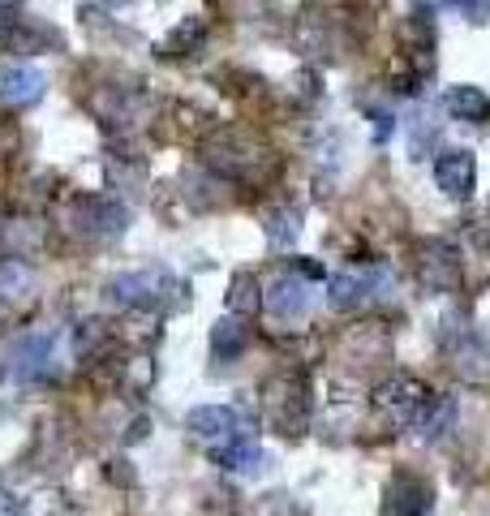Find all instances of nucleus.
<instances>
[{"mask_svg":"<svg viewBox=\"0 0 490 516\" xmlns=\"http://www.w3.org/2000/svg\"><path fill=\"white\" fill-rule=\"evenodd\" d=\"M263 306H267V314H276L280 323H297V319H306V314H310L314 289H310L306 276L288 271V276H280V280L263 293Z\"/></svg>","mask_w":490,"mask_h":516,"instance_id":"8","label":"nucleus"},{"mask_svg":"<svg viewBox=\"0 0 490 516\" xmlns=\"http://www.w3.org/2000/svg\"><path fill=\"white\" fill-rule=\"evenodd\" d=\"M13 147H18V129L0 121V160H5V155H13Z\"/></svg>","mask_w":490,"mask_h":516,"instance_id":"26","label":"nucleus"},{"mask_svg":"<svg viewBox=\"0 0 490 516\" xmlns=\"http://www.w3.org/2000/svg\"><path fill=\"white\" fill-rule=\"evenodd\" d=\"M74 224L86 237H121L129 228V211L121 203H108V198H78Z\"/></svg>","mask_w":490,"mask_h":516,"instance_id":"10","label":"nucleus"},{"mask_svg":"<svg viewBox=\"0 0 490 516\" xmlns=\"http://www.w3.org/2000/svg\"><path fill=\"white\" fill-rule=\"evenodd\" d=\"M48 349H52V336H48V332L26 336V340L18 344V366H13V375H22V379L39 375L43 362H48Z\"/></svg>","mask_w":490,"mask_h":516,"instance_id":"19","label":"nucleus"},{"mask_svg":"<svg viewBox=\"0 0 490 516\" xmlns=\"http://www.w3.org/2000/svg\"><path fill=\"white\" fill-rule=\"evenodd\" d=\"M104 344H108L104 323H82V332H78V353H99Z\"/></svg>","mask_w":490,"mask_h":516,"instance_id":"23","label":"nucleus"},{"mask_svg":"<svg viewBox=\"0 0 490 516\" xmlns=\"http://www.w3.org/2000/svg\"><path fill=\"white\" fill-rule=\"evenodd\" d=\"M448 9H460L469 22H478V26H486V22H490V0H452Z\"/></svg>","mask_w":490,"mask_h":516,"instance_id":"24","label":"nucleus"},{"mask_svg":"<svg viewBox=\"0 0 490 516\" xmlns=\"http://www.w3.org/2000/svg\"><path fill=\"white\" fill-rule=\"evenodd\" d=\"M443 104H448V112L460 121H486L490 117V95L482 86H452Z\"/></svg>","mask_w":490,"mask_h":516,"instance_id":"15","label":"nucleus"},{"mask_svg":"<svg viewBox=\"0 0 490 516\" xmlns=\"http://www.w3.org/2000/svg\"><path fill=\"white\" fill-rule=\"evenodd\" d=\"M0 516H18V508H13V499L0 491Z\"/></svg>","mask_w":490,"mask_h":516,"instance_id":"27","label":"nucleus"},{"mask_svg":"<svg viewBox=\"0 0 490 516\" xmlns=\"http://www.w3.org/2000/svg\"><path fill=\"white\" fill-rule=\"evenodd\" d=\"M48 91V78L35 65H5L0 69V104L5 108H31Z\"/></svg>","mask_w":490,"mask_h":516,"instance_id":"12","label":"nucleus"},{"mask_svg":"<svg viewBox=\"0 0 490 516\" xmlns=\"http://www.w3.org/2000/svg\"><path fill=\"white\" fill-rule=\"evenodd\" d=\"M185 185H190V203H194L198 211H211V207L224 203V181H211V177H203V172H198V177H190Z\"/></svg>","mask_w":490,"mask_h":516,"instance_id":"22","label":"nucleus"},{"mask_svg":"<svg viewBox=\"0 0 490 516\" xmlns=\"http://www.w3.org/2000/svg\"><path fill=\"white\" fill-rule=\"evenodd\" d=\"M413 271H417V284L430 293H452L460 289V280H465V263H460V254L448 246V241H417L413 250Z\"/></svg>","mask_w":490,"mask_h":516,"instance_id":"3","label":"nucleus"},{"mask_svg":"<svg viewBox=\"0 0 490 516\" xmlns=\"http://www.w3.org/2000/svg\"><path fill=\"white\" fill-rule=\"evenodd\" d=\"M370 117H374V138H379V142H387V134H392V112H383V108H374L370 112Z\"/></svg>","mask_w":490,"mask_h":516,"instance_id":"25","label":"nucleus"},{"mask_svg":"<svg viewBox=\"0 0 490 516\" xmlns=\"http://www.w3.org/2000/svg\"><path fill=\"white\" fill-rule=\"evenodd\" d=\"M245 344H250V332H245L237 319H220L211 327V353L220 357V362H237L245 353Z\"/></svg>","mask_w":490,"mask_h":516,"instance_id":"17","label":"nucleus"},{"mask_svg":"<svg viewBox=\"0 0 490 516\" xmlns=\"http://www.w3.org/2000/svg\"><path fill=\"white\" fill-rule=\"evenodd\" d=\"M426 400H430L426 383H417L413 375H396V379L379 383V392H374V409H379L392 426H417Z\"/></svg>","mask_w":490,"mask_h":516,"instance_id":"4","label":"nucleus"},{"mask_svg":"<svg viewBox=\"0 0 490 516\" xmlns=\"http://www.w3.org/2000/svg\"><path fill=\"white\" fill-rule=\"evenodd\" d=\"M435 504V486L422 473H396L383 491V516H426Z\"/></svg>","mask_w":490,"mask_h":516,"instance_id":"7","label":"nucleus"},{"mask_svg":"<svg viewBox=\"0 0 490 516\" xmlns=\"http://www.w3.org/2000/svg\"><path fill=\"white\" fill-rule=\"evenodd\" d=\"M327 301L336 310L362 306V301H366V280L362 276H349V271H340V276H331V284H327Z\"/></svg>","mask_w":490,"mask_h":516,"instance_id":"20","label":"nucleus"},{"mask_svg":"<svg viewBox=\"0 0 490 516\" xmlns=\"http://www.w3.org/2000/svg\"><path fill=\"white\" fill-rule=\"evenodd\" d=\"M417 5H422V9H448L452 0H417Z\"/></svg>","mask_w":490,"mask_h":516,"instance_id":"28","label":"nucleus"},{"mask_svg":"<svg viewBox=\"0 0 490 516\" xmlns=\"http://www.w3.org/2000/svg\"><path fill=\"white\" fill-rule=\"evenodd\" d=\"M263 418L280 430V435H301L310 422V392L301 375H276L263 383Z\"/></svg>","mask_w":490,"mask_h":516,"instance_id":"2","label":"nucleus"},{"mask_svg":"<svg viewBox=\"0 0 490 516\" xmlns=\"http://www.w3.org/2000/svg\"><path fill=\"white\" fill-rule=\"evenodd\" d=\"M228 310H233V314L263 310V284H258L250 271H237V276L228 280Z\"/></svg>","mask_w":490,"mask_h":516,"instance_id":"18","label":"nucleus"},{"mask_svg":"<svg viewBox=\"0 0 490 516\" xmlns=\"http://www.w3.org/2000/svg\"><path fill=\"white\" fill-rule=\"evenodd\" d=\"M263 233L267 241L276 250H288V246H297V237H301V211L297 207H267L263 211Z\"/></svg>","mask_w":490,"mask_h":516,"instance_id":"14","label":"nucleus"},{"mask_svg":"<svg viewBox=\"0 0 490 516\" xmlns=\"http://www.w3.org/2000/svg\"><path fill=\"white\" fill-rule=\"evenodd\" d=\"M452 426H456V400L452 396H430L426 409H422V418H417L422 439H443Z\"/></svg>","mask_w":490,"mask_h":516,"instance_id":"16","label":"nucleus"},{"mask_svg":"<svg viewBox=\"0 0 490 516\" xmlns=\"http://www.w3.org/2000/svg\"><path fill=\"white\" fill-rule=\"evenodd\" d=\"M117 5H129V0H117Z\"/></svg>","mask_w":490,"mask_h":516,"instance_id":"29","label":"nucleus"},{"mask_svg":"<svg viewBox=\"0 0 490 516\" xmlns=\"http://www.w3.org/2000/svg\"><path fill=\"white\" fill-rule=\"evenodd\" d=\"M203 35H207L203 18H185L177 31H172V39L164 43V56H185V52H194L198 43H203Z\"/></svg>","mask_w":490,"mask_h":516,"instance_id":"21","label":"nucleus"},{"mask_svg":"<svg viewBox=\"0 0 490 516\" xmlns=\"http://www.w3.org/2000/svg\"><path fill=\"white\" fill-rule=\"evenodd\" d=\"M340 357L353 366H374V362H387L392 357V340L379 323H353L349 332L340 336Z\"/></svg>","mask_w":490,"mask_h":516,"instance_id":"11","label":"nucleus"},{"mask_svg":"<svg viewBox=\"0 0 490 516\" xmlns=\"http://www.w3.org/2000/svg\"><path fill=\"white\" fill-rule=\"evenodd\" d=\"M263 142L241 134V129H228V134H220L215 142H207V164L228 172V177H250V172L263 164Z\"/></svg>","mask_w":490,"mask_h":516,"instance_id":"5","label":"nucleus"},{"mask_svg":"<svg viewBox=\"0 0 490 516\" xmlns=\"http://www.w3.org/2000/svg\"><path fill=\"white\" fill-rule=\"evenodd\" d=\"M185 284L172 276V271L147 267V271H125L108 284V297L117 306H134V310H172L181 301Z\"/></svg>","mask_w":490,"mask_h":516,"instance_id":"1","label":"nucleus"},{"mask_svg":"<svg viewBox=\"0 0 490 516\" xmlns=\"http://www.w3.org/2000/svg\"><path fill=\"white\" fill-rule=\"evenodd\" d=\"M185 430L194 439L211 443V448H228V443L245 439V426H241V413L228 409V405H198L185 413Z\"/></svg>","mask_w":490,"mask_h":516,"instance_id":"6","label":"nucleus"},{"mask_svg":"<svg viewBox=\"0 0 490 516\" xmlns=\"http://www.w3.org/2000/svg\"><path fill=\"white\" fill-rule=\"evenodd\" d=\"M435 185L448 198H469L478 185V160L465 147H448L435 155Z\"/></svg>","mask_w":490,"mask_h":516,"instance_id":"9","label":"nucleus"},{"mask_svg":"<svg viewBox=\"0 0 490 516\" xmlns=\"http://www.w3.org/2000/svg\"><path fill=\"white\" fill-rule=\"evenodd\" d=\"M215 465L237 473V478H263V473H271L276 461H271V452H263L258 443L237 439V443H228V448H215Z\"/></svg>","mask_w":490,"mask_h":516,"instance_id":"13","label":"nucleus"}]
</instances>
